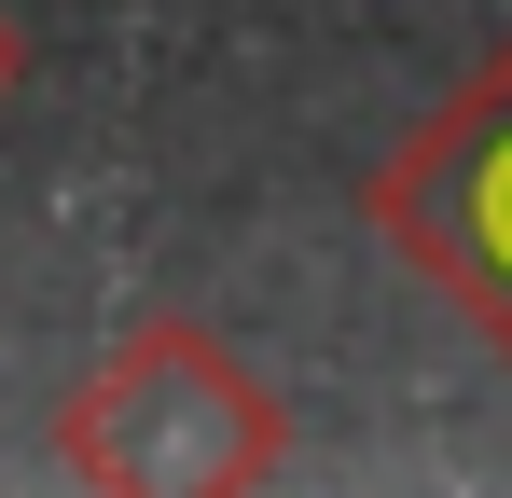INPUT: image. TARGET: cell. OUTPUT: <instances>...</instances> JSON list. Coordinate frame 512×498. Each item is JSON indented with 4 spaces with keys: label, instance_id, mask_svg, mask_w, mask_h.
<instances>
[{
    "label": "cell",
    "instance_id": "6da1fadb",
    "mask_svg": "<svg viewBox=\"0 0 512 498\" xmlns=\"http://www.w3.org/2000/svg\"><path fill=\"white\" fill-rule=\"evenodd\" d=\"M70 457L97 485H250L277 471V402L194 319H153L70 415Z\"/></svg>",
    "mask_w": 512,
    "mask_h": 498
},
{
    "label": "cell",
    "instance_id": "7a4b0ae2",
    "mask_svg": "<svg viewBox=\"0 0 512 498\" xmlns=\"http://www.w3.org/2000/svg\"><path fill=\"white\" fill-rule=\"evenodd\" d=\"M14 83H28V42H14V14H0V97H14Z\"/></svg>",
    "mask_w": 512,
    "mask_h": 498
}]
</instances>
